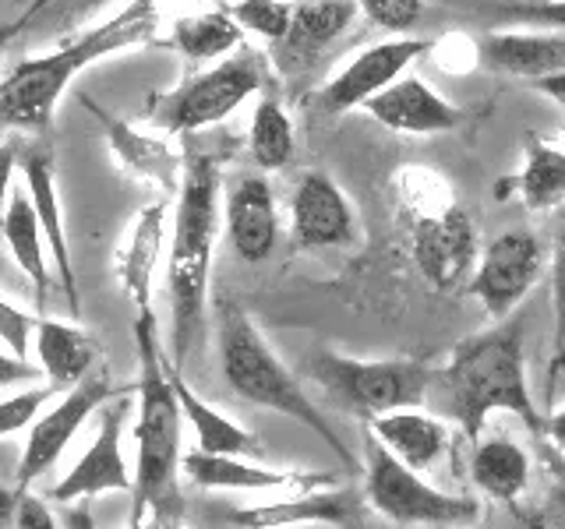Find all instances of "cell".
Wrapping results in <instances>:
<instances>
[{"label":"cell","mask_w":565,"mask_h":529,"mask_svg":"<svg viewBox=\"0 0 565 529\" xmlns=\"http://www.w3.org/2000/svg\"><path fill=\"white\" fill-rule=\"evenodd\" d=\"M247 149L262 170H282L294 159V123L273 96H265L255 106Z\"/></svg>","instance_id":"31"},{"label":"cell","mask_w":565,"mask_h":529,"mask_svg":"<svg viewBox=\"0 0 565 529\" xmlns=\"http://www.w3.org/2000/svg\"><path fill=\"white\" fill-rule=\"evenodd\" d=\"M473 8L494 18V22H523L565 32V0H477Z\"/></svg>","instance_id":"32"},{"label":"cell","mask_w":565,"mask_h":529,"mask_svg":"<svg viewBox=\"0 0 565 529\" xmlns=\"http://www.w3.org/2000/svg\"><path fill=\"white\" fill-rule=\"evenodd\" d=\"M358 8L371 18L375 25H382L385 32L403 35L406 29L417 25L420 18V0H358Z\"/></svg>","instance_id":"35"},{"label":"cell","mask_w":565,"mask_h":529,"mask_svg":"<svg viewBox=\"0 0 565 529\" xmlns=\"http://www.w3.org/2000/svg\"><path fill=\"white\" fill-rule=\"evenodd\" d=\"M167 202H152L131 219L128 234L117 247V282L135 304V314L152 311V276L163 251Z\"/></svg>","instance_id":"23"},{"label":"cell","mask_w":565,"mask_h":529,"mask_svg":"<svg viewBox=\"0 0 565 529\" xmlns=\"http://www.w3.org/2000/svg\"><path fill=\"white\" fill-rule=\"evenodd\" d=\"M173 46L181 50L188 61H216L234 46H241V25L220 11L191 14L173 25Z\"/></svg>","instance_id":"30"},{"label":"cell","mask_w":565,"mask_h":529,"mask_svg":"<svg viewBox=\"0 0 565 529\" xmlns=\"http://www.w3.org/2000/svg\"><path fill=\"white\" fill-rule=\"evenodd\" d=\"M128 529H181V526H177V522H131Z\"/></svg>","instance_id":"46"},{"label":"cell","mask_w":565,"mask_h":529,"mask_svg":"<svg viewBox=\"0 0 565 529\" xmlns=\"http://www.w3.org/2000/svg\"><path fill=\"white\" fill-rule=\"evenodd\" d=\"M364 110L375 117L382 128L399 134H446L459 128L463 114L449 99H441L428 82L420 78H399L364 102Z\"/></svg>","instance_id":"21"},{"label":"cell","mask_w":565,"mask_h":529,"mask_svg":"<svg viewBox=\"0 0 565 529\" xmlns=\"http://www.w3.org/2000/svg\"><path fill=\"white\" fill-rule=\"evenodd\" d=\"M555 251H552V314H555V349L565 346V205L555 223Z\"/></svg>","instance_id":"36"},{"label":"cell","mask_w":565,"mask_h":529,"mask_svg":"<svg viewBox=\"0 0 565 529\" xmlns=\"http://www.w3.org/2000/svg\"><path fill=\"white\" fill-rule=\"evenodd\" d=\"M544 276V244L530 229H509L494 237L470 276V293L481 300L494 322H505L520 300L537 287Z\"/></svg>","instance_id":"11"},{"label":"cell","mask_w":565,"mask_h":529,"mask_svg":"<svg viewBox=\"0 0 565 529\" xmlns=\"http://www.w3.org/2000/svg\"><path fill=\"white\" fill-rule=\"evenodd\" d=\"M565 370V346H558L555 353H552V367H547V381H555L558 375Z\"/></svg>","instance_id":"45"},{"label":"cell","mask_w":565,"mask_h":529,"mask_svg":"<svg viewBox=\"0 0 565 529\" xmlns=\"http://www.w3.org/2000/svg\"><path fill=\"white\" fill-rule=\"evenodd\" d=\"M230 18H234L241 29H252L262 40H269L276 46L290 29V4L287 0H237V4L230 8Z\"/></svg>","instance_id":"33"},{"label":"cell","mask_w":565,"mask_h":529,"mask_svg":"<svg viewBox=\"0 0 565 529\" xmlns=\"http://www.w3.org/2000/svg\"><path fill=\"white\" fill-rule=\"evenodd\" d=\"M32 332H35V317L22 307L8 304L0 296V343H4L14 357L29 360V349H32Z\"/></svg>","instance_id":"37"},{"label":"cell","mask_w":565,"mask_h":529,"mask_svg":"<svg viewBox=\"0 0 565 529\" xmlns=\"http://www.w3.org/2000/svg\"><path fill=\"white\" fill-rule=\"evenodd\" d=\"M57 396L50 385L43 388H25V392H14L8 399H0V438H11L18 431H29L32 420L43 413V406Z\"/></svg>","instance_id":"34"},{"label":"cell","mask_w":565,"mask_h":529,"mask_svg":"<svg viewBox=\"0 0 565 529\" xmlns=\"http://www.w3.org/2000/svg\"><path fill=\"white\" fill-rule=\"evenodd\" d=\"M509 191L520 194V202L530 212H555L565 205V149L544 141L541 134L526 138L523 170L505 184H494L499 198H509Z\"/></svg>","instance_id":"26"},{"label":"cell","mask_w":565,"mask_h":529,"mask_svg":"<svg viewBox=\"0 0 565 529\" xmlns=\"http://www.w3.org/2000/svg\"><path fill=\"white\" fill-rule=\"evenodd\" d=\"M11 529H57V519H53V511L43 498H35L32 490H22Z\"/></svg>","instance_id":"40"},{"label":"cell","mask_w":565,"mask_h":529,"mask_svg":"<svg viewBox=\"0 0 565 529\" xmlns=\"http://www.w3.org/2000/svg\"><path fill=\"white\" fill-rule=\"evenodd\" d=\"M103 120H106V131H110L114 152L124 163V170H131L141 181L163 187V194L181 191L184 173H181V163H177V155L167 149V141H159L156 134H138L110 117H103Z\"/></svg>","instance_id":"29"},{"label":"cell","mask_w":565,"mask_h":529,"mask_svg":"<svg viewBox=\"0 0 565 529\" xmlns=\"http://www.w3.org/2000/svg\"><path fill=\"white\" fill-rule=\"evenodd\" d=\"M265 75H269V64H265L262 53L252 46H237L234 57H226L212 71L188 78L167 96H156L149 123L167 134H184V131L209 128V123H220L247 96L258 93L265 85Z\"/></svg>","instance_id":"8"},{"label":"cell","mask_w":565,"mask_h":529,"mask_svg":"<svg viewBox=\"0 0 565 529\" xmlns=\"http://www.w3.org/2000/svg\"><path fill=\"white\" fill-rule=\"evenodd\" d=\"M364 501L396 526L467 529L481 519V501L431 487L420 473L406 469L364 431Z\"/></svg>","instance_id":"7"},{"label":"cell","mask_w":565,"mask_h":529,"mask_svg":"<svg viewBox=\"0 0 565 529\" xmlns=\"http://www.w3.org/2000/svg\"><path fill=\"white\" fill-rule=\"evenodd\" d=\"M530 88H537L541 96H547V99H555L562 110H565V71H558V75H552V78H541V82H530Z\"/></svg>","instance_id":"43"},{"label":"cell","mask_w":565,"mask_h":529,"mask_svg":"<svg viewBox=\"0 0 565 529\" xmlns=\"http://www.w3.org/2000/svg\"><path fill=\"white\" fill-rule=\"evenodd\" d=\"M170 385H173V396L181 402V413L191 423L194 431V445L205 455H237V458H252L262 455V441L241 428L237 420L223 417L216 406H209L205 399H199L191 392V385L184 381L181 367L170 360Z\"/></svg>","instance_id":"25"},{"label":"cell","mask_w":565,"mask_h":529,"mask_svg":"<svg viewBox=\"0 0 565 529\" xmlns=\"http://www.w3.org/2000/svg\"><path fill=\"white\" fill-rule=\"evenodd\" d=\"M470 481L502 505H516L530 481V455L509 434L477 438L470 452Z\"/></svg>","instance_id":"27"},{"label":"cell","mask_w":565,"mask_h":529,"mask_svg":"<svg viewBox=\"0 0 565 529\" xmlns=\"http://www.w3.org/2000/svg\"><path fill=\"white\" fill-rule=\"evenodd\" d=\"M290 234L305 251L322 247H347L358 237V219L347 202V194L329 173H305L290 198Z\"/></svg>","instance_id":"17"},{"label":"cell","mask_w":565,"mask_h":529,"mask_svg":"<svg viewBox=\"0 0 565 529\" xmlns=\"http://www.w3.org/2000/svg\"><path fill=\"white\" fill-rule=\"evenodd\" d=\"M131 413V396L124 392L114 402H106L99 417V431L93 438V445L82 452V458L64 481L50 490L53 501H88V498H99V494H114L124 490L131 494L135 490V469L128 466L124 458V423H128Z\"/></svg>","instance_id":"12"},{"label":"cell","mask_w":565,"mask_h":529,"mask_svg":"<svg viewBox=\"0 0 565 529\" xmlns=\"http://www.w3.org/2000/svg\"><path fill=\"white\" fill-rule=\"evenodd\" d=\"M477 61L491 75L523 78L526 85L552 78L565 71V32H484L477 40Z\"/></svg>","instance_id":"20"},{"label":"cell","mask_w":565,"mask_h":529,"mask_svg":"<svg viewBox=\"0 0 565 529\" xmlns=\"http://www.w3.org/2000/svg\"><path fill=\"white\" fill-rule=\"evenodd\" d=\"M428 402H435L438 417L456 420L470 441L481 438L494 410L520 417L530 434H541L544 417L530 396L520 317H505L499 328L456 343L446 367H435Z\"/></svg>","instance_id":"1"},{"label":"cell","mask_w":565,"mask_h":529,"mask_svg":"<svg viewBox=\"0 0 565 529\" xmlns=\"http://www.w3.org/2000/svg\"><path fill=\"white\" fill-rule=\"evenodd\" d=\"M364 490L335 484L300 494H282L279 501H265L252 508L230 511L237 529H297V526H335V529H364Z\"/></svg>","instance_id":"13"},{"label":"cell","mask_w":565,"mask_h":529,"mask_svg":"<svg viewBox=\"0 0 565 529\" xmlns=\"http://www.w3.org/2000/svg\"><path fill=\"white\" fill-rule=\"evenodd\" d=\"M25 134H11L8 141H0V226H4V212L8 198L14 187V173H18V159H22Z\"/></svg>","instance_id":"38"},{"label":"cell","mask_w":565,"mask_h":529,"mask_svg":"<svg viewBox=\"0 0 565 529\" xmlns=\"http://www.w3.org/2000/svg\"><path fill=\"white\" fill-rule=\"evenodd\" d=\"M541 529H565V463H552V490L541 508Z\"/></svg>","instance_id":"39"},{"label":"cell","mask_w":565,"mask_h":529,"mask_svg":"<svg viewBox=\"0 0 565 529\" xmlns=\"http://www.w3.org/2000/svg\"><path fill=\"white\" fill-rule=\"evenodd\" d=\"M184 476L202 490H241V494H300L318 487H335V473H305V469H269L255 466L237 455H205L188 452L181 458Z\"/></svg>","instance_id":"16"},{"label":"cell","mask_w":565,"mask_h":529,"mask_svg":"<svg viewBox=\"0 0 565 529\" xmlns=\"http://www.w3.org/2000/svg\"><path fill=\"white\" fill-rule=\"evenodd\" d=\"M541 434L552 441V449H558L562 455H565V406L558 413H552L544 420V428H541Z\"/></svg>","instance_id":"42"},{"label":"cell","mask_w":565,"mask_h":529,"mask_svg":"<svg viewBox=\"0 0 565 529\" xmlns=\"http://www.w3.org/2000/svg\"><path fill=\"white\" fill-rule=\"evenodd\" d=\"M40 378V367L32 360L14 357L11 349H0V388H14V385H29Z\"/></svg>","instance_id":"41"},{"label":"cell","mask_w":565,"mask_h":529,"mask_svg":"<svg viewBox=\"0 0 565 529\" xmlns=\"http://www.w3.org/2000/svg\"><path fill=\"white\" fill-rule=\"evenodd\" d=\"M156 25H159L156 0H131L128 8L117 18H110V22H103L96 32L61 46L57 53H46V57L22 61L0 82V131H25V138L46 134L53 110H57V99L64 96L71 78L85 64L152 40Z\"/></svg>","instance_id":"4"},{"label":"cell","mask_w":565,"mask_h":529,"mask_svg":"<svg viewBox=\"0 0 565 529\" xmlns=\"http://www.w3.org/2000/svg\"><path fill=\"white\" fill-rule=\"evenodd\" d=\"M18 498H22V490H18V487H0V529H11L14 526Z\"/></svg>","instance_id":"44"},{"label":"cell","mask_w":565,"mask_h":529,"mask_svg":"<svg viewBox=\"0 0 565 529\" xmlns=\"http://www.w3.org/2000/svg\"><path fill=\"white\" fill-rule=\"evenodd\" d=\"M135 522H141L146 511H152L159 522H177L181 516L177 469L184 458V413L170 385V353L159 339L156 311L135 314Z\"/></svg>","instance_id":"2"},{"label":"cell","mask_w":565,"mask_h":529,"mask_svg":"<svg viewBox=\"0 0 565 529\" xmlns=\"http://www.w3.org/2000/svg\"><path fill=\"white\" fill-rule=\"evenodd\" d=\"M308 375L340 410L379 420L396 410H417L428 402L435 367L424 360H353L335 349H318L308 360Z\"/></svg>","instance_id":"6"},{"label":"cell","mask_w":565,"mask_h":529,"mask_svg":"<svg viewBox=\"0 0 565 529\" xmlns=\"http://www.w3.org/2000/svg\"><path fill=\"white\" fill-rule=\"evenodd\" d=\"M11 32H14V29H11ZM11 32H0V50H4V43H8V35H11Z\"/></svg>","instance_id":"47"},{"label":"cell","mask_w":565,"mask_h":529,"mask_svg":"<svg viewBox=\"0 0 565 529\" xmlns=\"http://www.w3.org/2000/svg\"><path fill=\"white\" fill-rule=\"evenodd\" d=\"M406 223H411L414 264L435 293H452L470 282L477 258H481V240H477V223L463 205L446 198L435 212L414 208Z\"/></svg>","instance_id":"9"},{"label":"cell","mask_w":565,"mask_h":529,"mask_svg":"<svg viewBox=\"0 0 565 529\" xmlns=\"http://www.w3.org/2000/svg\"><path fill=\"white\" fill-rule=\"evenodd\" d=\"M216 349L223 381L234 388V396L252 406H262V410L297 420L300 428L322 438L329 452L350 473H358V455L343 445L340 431L332 428L329 417L318 410V402L300 388L294 370L276 357L273 346L265 343V335L237 300H220L216 304Z\"/></svg>","instance_id":"5"},{"label":"cell","mask_w":565,"mask_h":529,"mask_svg":"<svg viewBox=\"0 0 565 529\" xmlns=\"http://www.w3.org/2000/svg\"><path fill=\"white\" fill-rule=\"evenodd\" d=\"M117 396L124 392L110 381L106 370H93L82 385L67 388L64 399L53 406V410L32 420L25 445H22V458H18V469H14V487L32 490V484L40 481L50 466H57V458L67 452L71 441H75L82 423L93 413H99L106 402H114Z\"/></svg>","instance_id":"10"},{"label":"cell","mask_w":565,"mask_h":529,"mask_svg":"<svg viewBox=\"0 0 565 529\" xmlns=\"http://www.w3.org/2000/svg\"><path fill=\"white\" fill-rule=\"evenodd\" d=\"M35 367L46 378L53 392L82 385L99 364V339L75 322H57V317H35L32 332Z\"/></svg>","instance_id":"22"},{"label":"cell","mask_w":565,"mask_h":529,"mask_svg":"<svg viewBox=\"0 0 565 529\" xmlns=\"http://www.w3.org/2000/svg\"><path fill=\"white\" fill-rule=\"evenodd\" d=\"M18 173H22V184L32 198L35 219H40V229L46 237V251L61 272L67 307L78 317L82 296H78V279H75V264H71V247H67V234H64V216H61V198H57V163H53L50 134L25 138L22 159H18Z\"/></svg>","instance_id":"14"},{"label":"cell","mask_w":565,"mask_h":529,"mask_svg":"<svg viewBox=\"0 0 565 529\" xmlns=\"http://www.w3.org/2000/svg\"><path fill=\"white\" fill-rule=\"evenodd\" d=\"M0 237H4L11 258L18 261L32 287H35V307H43V300L50 293V264H46V237L40 229V219H35V208L25 184L11 187L8 198V212H4V226H0Z\"/></svg>","instance_id":"28"},{"label":"cell","mask_w":565,"mask_h":529,"mask_svg":"<svg viewBox=\"0 0 565 529\" xmlns=\"http://www.w3.org/2000/svg\"><path fill=\"white\" fill-rule=\"evenodd\" d=\"M428 50H431L428 40H406V35L367 46L361 57H353L340 75L318 93V106H322L326 114H347L353 106H364L367 99L385 93L393 82H399L403 71L417 57H424Z\"/></svg>","instance_id":"15"},{"label":"cell","mask_w":565,"mask_h":529,"mask_svg":"<svg viewBox=\"0 0 565 529\" xmlns=\"http://www.w3.org/2000/svg\"><path fill=\"white\" fill-rule=\"evenodd\" d=\"M226 237L234 255L241 261H265L276 251V237H279V216H276V198L273 187L265 176L247 173L237 176L226 191Z\"/></svg>","instance_id":"19"},{"label":"cell","mask_w":565,"mask_h":529,"mask_svg":"<svg viewBox=\"0 0 565 529\" xmlns=\"http://www.w3.org/2000/svg\"><path fill=\"white\" fill-rule=\"evenodd\" d=\"M358 0H297L290 4V29L273 46L282 75H305L358 18Z\"/></svg>","instance_id":"18"},{"label":"cell","mask_w":565,"mask_h":529,"mask_svg":"<svg viewBox=\"0 0 565 529\" xmlns=\"http://www.w3.org/2000/svg\"><path fill=\"white\" fill-rule=\"evenodd\" d=\"M220 229V163L212 155H191L184 181L177 191V219L167 258V290H170V360L181 367L205 328V293L212 247Z\"/></svg>","instance_id":"3"},{"label":"cell","mask_w":565,"mask_h":529,"mask_svg":"<svg viewBox=\"0 0 565 529\" xmlns=\"http://www.w3.org/2000/svg\"><path fill=\"white\" fill-rule=\"evenodd\" d=\"M367 434L414 473L431 469L441 458V452L449 449L446 420H438L435 413L424 410V406H417V410H396V413L371 420Z\"/></svg>","instance_id":"24"}]
</instances>
